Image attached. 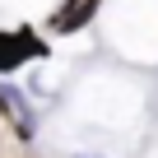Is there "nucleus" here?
Returning <instances> with one entry per match:
<instances>
[{"mask_svg":"<svg viewBox=\"0 0 158 158\" xmlns=\"http://www.w3.org/2000/svg\"><path fill=\"white\" fill-rule=\"evenodd\" d=\"M93 10H98V0H74V5H70L65 14H56L51 23H56V33H74L79 23H89V19H93Z\"/></svg>","mask_w":158,"mask_h":158,"instance_id":"2","label":"nucleus"},{"mask_svg":"<svg viewBox=\"0 0 158 158\" xmlns=\"http://www.w3.org/2000/svg\"><path fill=\"white\" fill-rule=\"evenodd\" d=\"M0 107H5V112L14 116V126H19V135H23V139L33 135V112L19 102V93H14V89H0Z\"/></svg>","mask_w":158,"mask_h":158,"instance_id":"3","label":"nucleus"},{"mask_svg":"<svg viewBox=\"0 0 158 158\" xmlns=\"http://www.w3.org/2000/svg\"><path fill=\"white\" fill-rule=\"evenodd\" d=\"M28 56H47V47L37 42V33H0V70H14Z\"/></svg>","mask_w":158,"mask_h":158,"instance_id":"1","label":"nucleus"}]
</instances>
